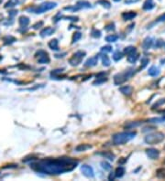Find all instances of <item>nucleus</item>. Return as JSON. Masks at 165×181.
I'll list each match as a JSON object with an SVG mask.
<instances>
[{"label": "nucleus", "instance_id": "obj_4", "mask_svg": "<svg viewBox=\"0 0 165 181\" xmlns=\"http://www.w3.org/2000/svg\"><path fill=\"white\" fill-rule=\"evenodd\" d=\"M164 139H165L164 134H162L161 132H155L146 135L145 138H144V141L148 145H156V144L162 142Z\"/></svg>", "mask_w": 165, "mask_h": 181}, {"label": "nucleus", "instance_id": "obj_43", "mask_svg": "<svg viewBox=\"0 0 165 181\" xmlns=\"http://www.w3.org/2000/svg\"><path fill=\"white\" fill-rule=\"evenodd\" d=\"M63 71V69H58V70H55V71H51V75H55L57 73H62Z\"/></svg>", "mask_w": 165, "mask_h": 181}, {"label": "nucleus", "instance_id": "obj_47", "mask_svg": "<svg viewBox=\"0 0 165 181\" xmlns=\"http://www.w3.org/2000/svg\"><path fill=\"white\" fill-rule=\"evenodd\" d=\"M1 59H2V57H1V56H0V60H1Z\"/></svg>", "mask_w": 165, "mask_h": 181}, {"label": "nucleus", "instance_id": "obj_33", "mask_svg": "<svg viewBox=\"0 0 165 181\" xmlns=\"http://www.w3.org/2000/svg\"><path fill=\"white\" fill-rule=\"evenodd\" d=\"M91 35H92V37H94V38H100V37H101V31L97 30V29H93Z\"/></svg>", "mask_w": 165, "mask_h": 181}, {"label": "nucleus", "instance_id": "obj_29", "mask_svg": "<svg viewBox=\"0 0 165 181\" xmlns=\"http://www.w3.org/2000/svg\"><path fill=\"white\" fill-rule=\"evenodd\" d=\"M150 123H165V115L158 118H151L149 120Z\"/></svg>", "mask_w": 165, "mask_h": 181}, {"label": "nucleus", "instance_id": "obj_12", "mask_svg": "<svg viewBox=\"0 0 165 181\" xmlns=\"http://www.w3.org/2000/svg\"><path fill=\"white\" fill-rule=\"evenodd\" d=\"M119 90L122 92L123 94L127 96H130L133 92V88L129 85H125V86H122V87L119 88Z\"/></svg>", "mask_w": 165, "mask_h": 181}, {"label": "nucleus", "instance_id": "obj_20", "mask_svg": "<svg viewBox=\"0 0 165 181\" xmlns=\"http://www.w3.org/2000/svg\"><path fill=\"white\" fill-rule=\"evenodd\" d=\"M18 22H19V25L21 26V27H27V26L29 24V18H28V16H22L19 18Z\"/></svg>", "mask_w": 165, "mask_h": 181}, {"label": "nucleus", "instance_id": "obj_19", "mask_svg": "<svg viewBox=\"0 0 165 181\" xmlns=\"http://www.w3.org/2000/svg\"><path fill=\"white\" fill-rule=\"evenodd\" d=\"M92 148V145H87V144H81V145H77L75 147V151L77 152H83V151H86L88 149Z\"/></svg>", "mask_w": 165, "mask_h": 181}, {"label": "nucleus", "instance_id": "obj_41", "mask_svg": "<svg viewBox=\"0 0 165 181\" xmlns=\"http://www.w3.org/2000/svg\"><path fill=\"white\" fill-rule=\"evenodd\" d=\"M42 26H43V22L40 21V22H38V23L35 24V25H33V29H40V27H41Z\"/></svg>", "mask_w": 165, "mask_h": 181}, {"label": "nucleus", "instance_id": "obj_28", "mask_svg": "<svg viewBox=\"0 0 165 181\" xmlns=\"http://www.w3.org/2000/svg\"><path fill=\"white\" fill-rule=\"evenodd\" d=\"M101 155L104 156L105 158H107V159L111 160V161H113V160L115 159V155L113 154V153L111 152H105V153H101Z\"/></svg>", "mask_w": 165, "mask_h": 181}, {"label": "nucleus", "instance_id": "obj_22", "mask_svg": "<svg viewBox=\"0 0 165 181\" xmlns=\"http://www.w3.org/2000/svg\"><path fill=\"white\" fill-rule=\"evenodd\" d=\"M124 174H125V168L122 167H118V168L116 169V171H115V176H116V178H121V177L124 176Z\"/></svg>", "mask_w": 165, "mask_h": 181}, {"label": "nucleus", "instance_id": "obj_3", "mask_svg": "<svg viewBox=\"0 0 165 181\" xmlns=\"http://www.w3.org/2000/svg\"><path fill=\"white\" fill-rule=\"evenodd\" d=\"M136 70L134 69H127L126 71H122L120 73H118L114 76V82L116 85H120V84L124 83L126 81H127L129 79H130L133 75L136 72Z\"/></svg>", "mask_w": 165, "mask_h": 181}, {"label": "nucleus", "instance_id": "obj_23", "mask_svg": "<svg viewBox=\"0 0 165 181\" xmlns=\"http://www.w3.org/2000/svg\"><path fill=\"white\" fill-rule=\"evenodd\" d=\"M76 5L79 7V8H89V7H91V4L87 1H78Z\"/></svg>", "mask_w": 165, "mask_h": 181}, {"label": "nucleus", "instance_id": "obj_16", "mask_svg": "<svg viewBox=\"0 0 165 181\" xmlns=\"http://www.w3.org/2000/svg\"><path fill=\"white\" fill-rule=\"evenodd\" d=\"M154 7H155V4H154V2H153V0H146V1L144 2L142 8L146 11H149V10H151Z\"/></svg>", "mask_w": 165, "mask_h": 181}, {"label": "nucleus", "instance_id": "obj_44", "mask_svg": "<svg viewBox=\"0 0 165 181\" xmlns=\"http://www.w3.org/2000/svg\"><path fill=\"white\" fill-rule=\"evenodd\" d=\"M115 178H116V176H115V173H113V174L111 173V174L109 175V177H108V179L109 180H113Z\"/></svg>", "mask_w": 165, "mask_h": 181}, {"label": "nucleus", "instance_id": "obj_32", "mask_svg": "<svg viewBox=\"0 0 165 181\" xmlns=\"http://www.w3.org/2000/svg\"><path fill=\"white\" fill-rule=\"evenodd\" d=\"M97 3L98 4H101V5H103V7H105V8H109V7H111L110 2H108L107 0H99Z\"/></svg>", "mask_w": 165, "mask_h": 181}, {"label": "nucleus", "instance_id": "obj_34", "mask_svg": "<svg viewBox=\"0 0 165 181\" xmlns=\"http://www.w3.org/2000/svg\"><path fill=\"white\" fill-rule=\"evenodd\" d=\"M113 49L112 46H109V45H107V46H104V47L101 48V50L104 51V52H111Z\"/></svg>", "mask_w": 165, "mask_h": 181}, {"label": "nucleus", "instance_id": "obj_13", "mask_svg": "<svg viewBox=\"0 0 165 181\" xmlns=\"http://www.w3.org/2000/svg\"><path fill=\"white\" fill-rule=\"evenodd\" d=\"M137 16V13L134 11H129V12L122 13V18L124 20H131Z\"/></svg>", "mask_w": 165, "mask_h": 181}, {"label": "nucleus", "instance_id": "obj_42", "mask_svg": "<svg viewBox=\"0 0 165 181\" xmlns=\"http://www.w3.org/2000/svg\"><path fill=\"white\" fill-rule=\"evenodd\" d=\"M157 44H155V48H161L162 46H163V43L164 42L162 41V39H159L158 41H156Z\"/></svg>", "mask_w": 165, "mask_h": 181}, {"label": "nucleus", "instance_id": "obj_27", "mask_svg": "<svg viewBox=\"0 0 165 181\" xmlns=\"http://www.w3.org/2000/svg\"><path fill=\"white\" fill-rule=\"evenodd\" d=\"M135 51H137L136 48L134 47V46H129V47L125 48V49H124V53L127 55H129L131 54V53L135 52Z\"/></svg>", "mask_w": 165, "mask_h": 181}, {"label": "nucleus", "instance_id": "obj_48", "mask_svg": "<svg viewBox=\"0 0 165 181\" xmlns=\"http://www.w3.org/2000/svg\"><path fill=\"white\" fill-rule=\"evenodd\" d=\"M163 46H165V42H164V43H163Z\"/></svg>", "mask_w": 165, "mask_h": 181}, {"label": "nucleus", "instance_id": "obj_37", "mask_svg": "<svg viewBox=\"0 0 165 181\" xmlns=\"http://www.w3.org/2000/svg\"><path fill=\"white\" fill-rule=\"evenodd\" d=\"M105 81H107V79L105 78V77H98L97 78V80L95 81V82H94V84H100V83H103V82H105Z\"/></svg>", "mask_w": 165, "mask_h": 181}, {"label": "nucleus", "instance_id": "obj_15", "mask_svg": "<svg viewBox=\"0 0 165 181\" xmlns=\"http://www.w3.org/2000/svg\"><path fill=\"white\" fill-rule=\"evenodd\" d=\"M148 73H149V75H151V76L156 77L161 73V70L159 69L157 66H151L149 69V71H148Z\"/></svg>", "mask_w": 165, "mask_h": 181}, {"label": "nucleus", "instance_id": "obj_26", "mask_svg": "<svg viewBox=\"0 0 165 181\" xmlns=\"http://www.w3.org/2000/svg\"><path fill=\"white\" fill-rule=\"evenodd\" d=\"M122 58H123V53L120 52L119 50H116V52L113 54V60H114L115 61H118V60H120Z\"/></svg>", "mask_w": 165, "mask_h": 181}, {"label": "nucleus", "instance_id": "obj_49", "mask_svg": "<svg viewBox=\"0 0 165 181\" xmlns=\"http://www.w3.org/2000/svg\"><path fill=\"white\" fill-rule=\"evenodd\" d=\"M164 163H165V161H164Z\"/></svg>", "mask_w": 165, "mask_h": 181}, {"label": "nucleus", "instance_id": "obj_2", "mask_svg": "<svg viewBox=\"0 0 165 181\" xmlns=\"http://www.w3.org/2000/svg\"><path fill=\"white\" fill-rule=\"evenodd\" d=\"M136 132H122L115 134L112 137L113 143L115 145H125L126 143L132 140L136 136Z\"/></svg>", "mask_w": 165, "mask_h": 181}, {"label": "nucleus", "instance_id": "obj_38", "mask_svg": "<svg viewBox=\"0 0 165 181\" xmlns=\"http://www.w3.org/2000/svg\"><path fill=\"white\" fill-rule=\"evenodd\" d=\"M163 21H165V13L161 15V16L155 20V23H160V22H163Z\"/></svg>", "mask_w": 165, "mask_h": 181}, {"label": "nucleus", "instance_id": "obj_45", "mask_svg": "<svg viewBox=\"0 0 165 181\" xmlns=\"http://www.w3.org/2000/svg\"><path fill=\"white\" fill-rule=\"evenodd\" d=\"M17 13H18V11H16V10H12V11H10V12L8 13L9 14V16H15V15H17Z\"/></svg>", "mask_w": 165, "mask_h": 181}, {"label": "nucleus", "instance_id": "obj_39", "mask_svg": "<svg viewBox=\"0 0 165 181\" xmlns=\"http://www.w3.org/2000/svg\"><path fill=\"white\" fill-rule=\"evenodd\" d=\"M140 123H126L125 125V127L127 128H132V127H135V126H138Z\"/></svg>", "mask_w": 165, "mask_h": 181}, {"label": "nucleus", "instance_id": "obj_25", "mask_svg": "<svg viewBox=\"0 0 165 181\" xmlns=\"http://www.w3.org/2000/svg\"><path fill=\"white\" fill-rule=\"evenodd\" d=\"M118 39V36L116 34H111L105 37V40L107 42H116Z\"/></svg>", "mask_w": 165, "mask_h": 181}, {"label": "nucleus", "instance_id": "obj_14", "mask_svg": "<svg viewBox=\"0 0 165 181\" xmlns=\"http://www.w3.org/2000/svg\"><path fill=\"white\" fill-rule=\"evenodd\" d=\"M53 33H54V29H52V27H47L40 31V36H41L42 38H44V37L51 36Z\"/></svg>", "mask_w": 165, "mask_h": 181}, {"label": "nucleus", "instance_id": "obj_40", "mask_svg": "<svg viewBox=\"0 0 165 181\" xmlns=\"http://www.w3.org/2000/svg\"><path fill=\"white\" fill-rule=\"evenodd\" d=\"M105 30L107 31H110V30H115V25L114 24H109V25H107V27H105Z\"/></svg>", "mask_w": 165, "mask_h": 181}, {"label": "nucleus", "instance_id": "obj_21", "mask_svg": "<svg viewBox=\"0 0 165 181\" xmlns=\"http://www.w3.org/2000/svg\"><path fill=\"white\" fill-rule=\"evenodd\" d=\"M19 1L18 0H8V1L6 3L5 7L6 8H12V7H16L17 5H18Z\"/></svg>", "mask_w": 165, "mask_h": 181}, {"label": "nucleus", "instance_id": "obj_18", "mask_svg": "<svg viewBox=\"0 0 165 181\" xmlns=\"http://www.w3.org/2000/svg\"><path fill=\"white\" fill-rule=\"evenodd\" d=\"M48 45H49L50 49H52V50H59V41L56 39V38L50 40L49 43H48Z\"/></svg>", "mask_w": 165, "mask_h": 181}, {"label": "nucleus", "instance_id": "obj_6", "mask_svg": "<svg viewBox=\"0 0 165 181\" xmlns=\"http://www.w3.org/2000/svg\"><path fill=\"white\" fill-rule=\"evenodd\" d=\"M85 54H86V53H85L84 51H83V50L76 51V52L73 55V57H72V58L69 60L70 65L73 66V67H75V66H78L79 64L81 63V61H82L83 58L85 56Z\"/></svg>", "mask_w": 165, "mask_h": 181}, {"label": "nucleus", "instance_id": "obj_17", "mask_svg": "<svg viewBox=\"0 0 165 181\" xmlns=\"http://www.w3.org/2000/svg\"><path fill=\"white\" fill-rule=\"evenodd\" d=\"M139 57H140V54H139L137 51H135V52L131 53V54H129V56H127V61H129V63H135V62L138 60Z\"/></svg>", "mask_w": 165, "mask_h": 181}, {"label": "nucleus", "instance_id": "obj_10", "mask_svg": "<svg viewBox=\"0 0 165 181\" xmlns=\"http://www.w3.org/2000/svg\"><path fill=\"white\" fill-rule=\"evenodd\" d=\"M153 42H154V39H153L151 37H148V38H146L145 39L143 40V42H142V48H143V49H145V50L150 49L151 47H152Z\"/></svg>", "mask_w": 165, "mask_h": 181}, {"label": "nucleus", "instance_id": "obj_7", "mask_svg": "<svg viewBox=\"0 0 165 181\" xmlns=\"http://www.w3.org/2000/svg\"><path fill=\"white\" fill-rule=\"evenodd\" d=\"M35 57L38 58V62L41 64H47L51 61L50 60L49 54L44 50H39L38 52L35 54Z\"/></svg>", "mask_w": 165, "mask_h": 181}, {"label": "nucleus", "instance_id": "obj_30", "mask_svg": "<svg viewBox=\"0 0 165 181\" xmlns=\"http://www.w3.org/2000/svg\"><path fill=\"white\" fill-rule=\"evenodd\" d=\"M4 41H5V44L8 45V44H12L13 42L16 41V38L12 36H7L4 38Z\"/></svg>", "mask_w": 165, "mask_h": 181}, {"label": "nucleus", "instance_id": "obj_46", "mask_svg": "<svg viewBox=\"0 0 165 181\" xmlns=\"http://www.w3.org/2000/svg\"><path fill=\"white\" fill-rule=\"evenodd\" d=\"M114 1H116V2H118V1H120V0H114Z\"/></svg>", "mask_w": 165, "mask_h": 181}, {"label": "nucleus", "instance_id": "obj_11", "mask_svg": "<svg viewBox=\"0 0 165 181\" xmlns=\"http://www.w3.org/2000/svg\"><path fill=\"white\" fill-rule=\"evenodd\" d=\"M97 62H98V56H94V57H92V58H89L84 62V66L87 68L94 67V66H95L97 64Z\"/></svg>", "mask_w": 165, "mask_h": 181}, {"label": "nucleus", "instance_id": "obj_8", "mask_svg": "<svg viewBox=\"0 0 165 181\" xmlns=\"http://www.w3.org/2000/svg\"><path fill=\"white\" fill-rule=\"evenodd\" d=\"M81 171H82L83 175L85 176L88 178H93L94 177V173L93 170V167L88 165H83L81 167Z\"/></svg>", "mask_w": 165, "mask_h": 181}, {"label": "nucleus", "instance_id": "obj_9", "mask_svg": "<svg viewBox=\"0 0 165 181\" xmlns=\"http://www.w3.org/2000/svg\"><path fill=\"white\" fill-rule=\"evenodd\" d=\"M146 154L151 159H158L160 156V151L155 148H148L146 149Z\"/></svg>", "mask_w": 165, "mask_h": 181}, {"label": "nucleus", "instance_id": "obj_1", "mask_svg": "<svg viewBox=\"0 0 165 181\" xmlns=\"http://www.w3.org/2000/svg\"><path fill=\"white\" fill-rule=\"evenodd\" d=\"M78 161L71 157L47 158L30 164V168L39 173L47 175H60L75 168Z\"/></svg>", "mask_w": 165, "mask_h": 181}, {"label": "nucleus", "instance_id": "obj_35", "mask_svg": "<svg viewBox=\"0 0 165 181\" xmlns=\"http://www.w3.org/2000/svg\"><path fill=\"white\" fill-rule=\"evenodd\" d=\"M101 166H102V167L105 169V170H110V169H111L110 164H108L107 162H105V161L101 162Z\"/></svg>", "mask_w": 165, "mask_h": 181}, {"label": "nucleus", "instance_id": "obj_24", "mask_svg": "<svg viewBox=\"0 0 165 181\" xmlns=\"http://www.w3.org/2000/svg\"><path fill=\"white\" fill-rule=\"evenodd\" d=\"M102 63H103V66H105V67H108V66H110V60H109L108 56L105 54H104L103 56H102Z\"/></svg>", "mask_w": 165, "mask_h": 181}, {"label": "nucleus", "instance_id": "obj_5", "mask_svg": "<svg viewBox=\"0 0 165 181\" xmlns=\"http://www.w3.org/2000/svg\"><path fill=\"white\" fill-rule=\"evenodd\" d=\"M56 7H57V3H55V2L48 1V2H44V3H42L41 5H40L39 7H33V8H29V9H28V10L32 11V12L36 13V14H41V13H44V12H47V11H49V10H51V9H53Z\"/></svg>", "mask_w": 165, "mask_h": 181}, {"label": "nucleus", "instance_id": "obj_31", "mask_svg": "<svg viewBox=\"0 0 165 181\" xmlns=\"http://www.w3.org/2000/svg\"><path fill=\"white\" fill-rule=\"evenodd\" d=\"M81 38H82V34H81L80 32H75L73 36V38H72V43H75V42H77Z\"/></svg>", "mask_w": 165, "mask_h": 181}, {"label": "nucleus", "instance_id": "obj_36", "mask_svg": "<svg viewBox=\"0 0 165 181\" xmlns=\"http://www.w3.org/2000/svg\"><path fill=\"white\" fill-rule=\"evenodd\" d=\"M149 59L148 58H142L141 59V66H140V68L141 69H143V68H145L146 66L148 65V63H149Z\"/></svg>", "mask_w": 165, "mask_h": 181}]
</instances>
